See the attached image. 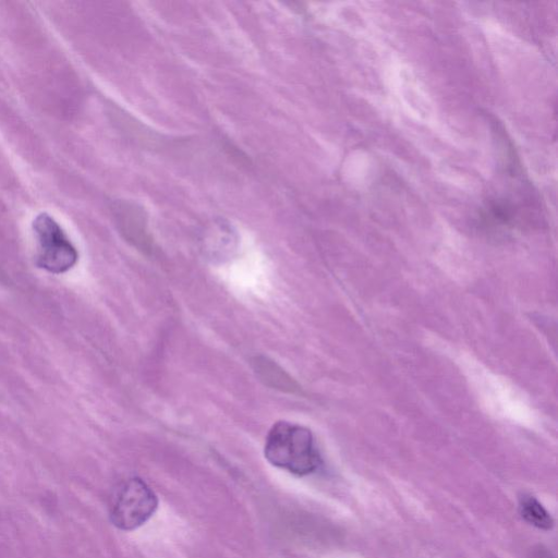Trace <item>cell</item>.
<instances>
[{
  "label": "cell",
  "mask_w": 558,
  "mask_h": 558,
  "mask_svg": "<svg viewBox=\"0 0 558 558\" xmlns=\"http://www.w3.org/2000/svg\"><path fill=\"white\" fill-rule=\"evenodd\" d=\"M264 455L274 467L298 477L312 475L321 465L312 432L286 421L276 422L266 436Z\"/></svg>",
  "instance_id": "6da1fadb"
},
{
  "label": "cell",
  "mask_w": 558,
  "mask_h": 558,
  "mask_svg": "<svg viewBox=\"0 0 558 558\" xmlns=\"http://www.w3.org/2000/svg\"><path fill=\"white\" fill-rule=\"evenodd\" d=\"M251 365L265 385L284 393H300L301 388L298 383L273 360L264 356H257L251 360Z\"/></svg>",
  "instance_id": "277c9868"
},
{
  "label": "cell",
  "mask_w": 558,
  "mask_h": 558,
  "mask_svg": "<svg viewBox=\"0 0 558 558\" xmlns=\"http://www.w3.org/2000/svg\"><path fill=\"white\" fill-rule=\"evenodd\" d=\"M33 229L38 240L35 258L38 268L56 275L75 268L79 261L78 250L52 216L40 214L34 220Z\"/></svg>",
  "instance_id": "3957f363"
},
{
  "label": "cell",
  "mask_w": 558,
  "mask_h": 558,
  "mask_svg": "<svg viewBox=\"0 0 558 558\" xmlns=\"http://www.w3.org/2000/svg\"><path fill=\"white\" fill-rule=\"evenodd\" d=\"M157 507L159 499L149 485L140 478H131L116 489L109 517L118 529L132 531L147 524Z\"/></svg>",
  "instance_id": "7a4b0ae2"
},
{
  "label": "cell",
  "mask_w": 558,
  "mask_h": 558,
  "mask_svg": "<svg viewBox=\"0 0 558 558\" xmlns=\"http://www.w3.org/2000/svg\"><path fill=\"white\" fill-rule=\"evenodd\" d=\"M519 511L532 526L542 530H551L554 526V520L547 509L532 495L524 494L520 497Z\"/></svg>",
  "instance_id": "5b68a950"
}]
</instances>
